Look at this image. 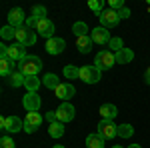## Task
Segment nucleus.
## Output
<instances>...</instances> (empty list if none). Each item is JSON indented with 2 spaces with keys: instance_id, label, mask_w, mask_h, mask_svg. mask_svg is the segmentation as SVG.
<instances>
[{
  "instance_id": "f257e3e1",
  "label": "nucleus",
  "mask_w": 150,
  "mask_h": 148,
  "mask_svg": "<svg viewBox=\"0 0 150 148\" xmlns=\"http://www.w3.org/2000/svg\"><path fill=\"white\" fill-rule=\"evenodd\" d=\"M18 70L22 72L24 76H36V74L42 70V60H40L38 56L28 54L22 62H18Z\"/></svg>"
},
{
  "instance_id": "f03ea898",
  "label": "nucleus",
  "mask_w": 150,
  "mask_h": 148,
  "mask_svg": "<svg viewBox=\"0 0 150 148\" xmlns=\"http://www.w3.org/2000/svg\"><path fill=\"white\" fill-rule=\"evenodd\" d=\"M116 64V54L112 50H102V52H98L96 58H94V66L100 70H110L112 66Z\"/></svg>"
},
{
  "instance_id": "7ed1b4c3",
  "label": "nucleus",
  "mask_w": 150,
  "mask_h": 148,
  "mask_svg": "<svg viewBox=\"0 0 150 148\" xmlns=\"http://www.w3.org/2000/svg\"><path fill=\"white\" fill-rule=\"evenodd\" d=\"M0 128L4 130V132H20L24 130V122L18 118V116H2V120H0Z\"/></svg>"
},
{
  "instance_id": "20e7f679",
  "label": "nucleus",
  "mask_w": 150,
  "mask_h": 148,
  "mask_svg": "<svg viewBox=\"0 0 150 148\" xmlns=\"http://www.w3.org/2000/svg\"><path fill=\"white\" fill-rule=\"evenodd\" d=\"M98 134L104 138V140H110V138L116 136V132H118V126L114 124V120H108V118H102L100 122H98Z\"/></svg>"
},
{
  "instance_id": "39448f33",
  "label": "nucleus",
  "mask_w": 150,
  "mask_h": 148,
  "mask_svg": "<svg viewBox=\"0 0 150 148\" xmlns=\"http://www.w3.org/2000/svg\"><path fill=\"white\" fill-rule=\"evenodd\" d=\"M98 18H100V24H102L104 28H114L116 24L120 22L118 12H116V10H110V8H104V10L98 14Z\"/></svg>"
},
{
  "instance_id": "423d86ee",
  "label": "nucleus",
  "mask_w": 150,
  "mask_h": 148,
  "mask_svg": "<svg viewBox=\"0 0 150 148\" xmlns=\"http://www.w3.org/2000/svg\"><path fill=\"white\" fill-rule=\"evenodd\" d=\"M80 80L82 82H86V84H96L98 80H100V70L96 68V66H82L80 68Z\"/></svg>"
},
{
  "instance_id": "0eeeda50",
  "label": "nucleus",
  "mask_w": 150,
  "mask_h": 148,
  "mask_svg": "<svg viewBox=\"0 0 150 148\" xmlns=\"http://www.w3.org/2000/svg\"><path fill=\"white\" fill-rule=\"evenodd\" d=\"M16 42L24 46H32L36 42V32H32L26 26H20V28H16Z\"/></svg>"
},
{
  "instance_id": "6e6552de",
  "label": "nucleus",
  "mask_w": 150,
  "mask_h": 148,
  "mask_svg": "<svg viewBox=\"0 0 150 148\" xmlns=\"http://www.w3.org/2000/svg\"><path fill=\"white\" fill-rule=\"evenodd\" d=\"M56 116H58V120H60L62 124H64V122H72L74 116H76V108H74L70 102H62L60 108L56 110Z\"/></svg>"
},
{
  "instance_id": "1a4fd4ad",
  "label": "nucleus",
  "mask_w": 150,
  "mask_h": 148,
  "mask_svg": "<svg viewBox=\"0 0 150 148\" xmlns=\"http://www.w3.org/2000/svg\"><path fill=\"white\" fill-rule=\"evenodd\" d=\"M40 124H42V116L38 112H28L26 118H24V132L32 134V132H36L40 128Z\"/></svg>"
},
{
  "instance_id": "9d476101",
  "label": "nucleus",
  "mask_w": 150,
  "mask_h": 148,
  "mask_svg": "<svg viewBox=\"0 0 150 148\" xmlns=\"http://www.w3.org/2000/svg\"><path fill=\"white\" fill-rule=\"evenodd\" d=\"M94 44H110V40H112V36L108 32V28H104V26H98V28H92V34H90Z\"/></svg>"
},
{
  "instance_id": "9b49d317",
  "label": "nucleus",
  "mask_w": 150,
  "mask_h": 148,
  "mask_svg": "<svg viewBox=\"0 0 150 148\" xmlns=\"http://www.w3.org/2000/svg\"><path fill=\"white\" fill-rule=\"evenodd\" d=\"M22 104H24V108H26L28 112H38V108H40L42 100H40L38 92H26L24 98H22Z\"/></svg>"
},
{
  "instance_id": "f8f14e48",
  "label": "nucleus",
  "mask_w": 150,
  "mask_h": 148,
  "mask_svg": "<svg viewBox=\"0 0 150 148\" xmlns=\"http://www.w3.org/2000/svg\"><path fill=\"white\" fill-rule=\"evenodd\" d=\"M24 24H26V14H24V10L22 8H12V10L8 12V26L20 28Z\"/></svg>"
},
{
  "instance_id": "ddd939ff",
  "label": "nucleus",
  "mask_w": 150,
  "mask_h": 148,
  "mask_svg": "<svg viewBox=\"0 0 150 148\" xmlns=\"http://www.w3.org/2000/svg\"><path fill=\"white\" fill-rule=\"evenodd\" d=\"M6 56L10 58V60H14V62H22L24 58L28 56V54H26V46H24V44H18V42H14V44L8 46Z\"/></svg>"
},
{
  "instance_id": "4468645a",
  "label": "nucleus",
  "mask_w": 150,
  "mask_h": 148,
  "mask_svg": "<svg viewBox=\"0 0 150 148\" xmlns=\"http://www.w3.org/2000/svg\"><path fill=\"white\" fill-rule=\"evenodd\" d=\"M64 48H66L64 38H58V36H54V38L46 40V52H48V54H52V56H58L60 52H64Z\"/></svg>"
},
{
  "instance_id": "2eb2a0df",
  "label": "nucleus",
  "mask_w": 150,
  "mask_h": 148,
  "mask_svg": "<svg viewBox=\"0 0 150 148\" xmlns=\"http://www.w3.org/2000/svg\"><path fill=\"white\" fill-rule=\"evenodd\" d=\"M54 92H56L58 98H60V100H64V102H68L72 96H76V88H74L70 82H62V84H60Z\"/></svg>"
},
{
  "instance_id": "dca6fc26",
  "label": "nucleus",
  "mask_w": 150,
  "mask_h": 148,
  "mask_svg": "<svg viewBox=\"0 0 150 148\" xmlns=\"http://www.w3.org/2000/svg\"><path fill=\"white\" fill-rule=\"evenodd\" d=\"M36 34L44 36V38H54V24L50 22L48 18H44V20H38V26H36Z\"/></svg>"
},
{
  "instance_id": "f3484780",
  "label": "nucleus",
  "mask_w": 150,
  "mask_h": 148,
  "mask_svg": "<svg viewBox=\"0 0 150 148\" xmlns=\"http://www.w3.org/2000/svg\"><path fill=\"white\" fill-rule=\"evenodd\" d=\"M76 48L80 50L82 54H88V52L92 50V38H90V34H88V36H80V38H76Z\"/></svg>"
},
{
  "instance_id": "a211bd4d",
  "label": "nucleus",
  "mask_w": 150,
  "mask_h": 148,
  "mask_svg": "<svg viewBox=\"0 0 150 148\" xmlns=\"http://www.w3.org/2000/svg\"><path fill=\"white\" fill-rule=\"evenodd\" d=\"M14 60H10V58L8 56H4V58H0V74H2V76H4V78H6V76H8V78H10V74L12 72H14Z\"/></svg>"
},
{
  "instance_id": "6ab92c4d",
  "label": "nucleus",
  "mask_w": 150,
  "mask_h": 148,
  "mask_svg": "<svg viewBox=\"0 0 150 148\" xmlns=\"http://www.w3.org/2000/svg\"><path fill=\"white\" fill-rule=\"evenodd\" d=\"M132 60H134V52H132L130 48H122V50L116 52V62H118V64H128V62H132Z\"/></svg>"
},
{
  "instance_id": "aec40b11",
  "label": "nucleus",
  "mask_w": 150,
  "mask_h": 148,
  "mask_svg": "<svg viewBox=\"0 0 150 148\" xmlns=\"http://www.w3.org/2000/svg\"><path fill=\"white\" fill-rule=\"evenodd\" d=\"M86 148H104V138L96 132V134H88L86 136Z\"/></svg>"
},
{
  "instance_id": "412c9836",
  "label": "nucleus",
  "mask_w": 150,
  "mask_h": 148,
  "mask_svg": "<svg viewBox=\"0 0 150 148\" xmlns=\"http://www.w3.org/2000/svg\"><path fill=\"white\" fill-rule=\"evenodd\" d=\"M116 114H118V108H116L114 104H102V106H100V116H102V118L114 120Z\"/></svg>"
},
{
  "instance_id": "4be33fe9",
  "label": "nucleus",
  "mask_w": 150,
  "mask_h": 148,
  "mask_svg": "<svg viewBox=\"0 0 150 148\" xmlns=\"http://www.w3.org/2000/svg\"><path fill=\"white\" fill-rule=\"evenodd\" d=\"M40 86H42V80L38 76H26V80H24V88L28 92H36Z\"/></svg>"
},
{
  "instance_id": "5701e85b",
  "label": "nucleus",
  "mask_w": 150,
  "mask_h": 148,
  "mask_svg": "<svg viewBox=\"0 0 150 148\" xmlns=\"http://www.w3.org/2000/svg\"><path fill=\"white\" fill-rule=\"evenodd\" d=\"M48 134H50L52 138H60V136H64V124H62L60 120L52 122V124L48 126Z\"/></svg>"
},
{
  "instance_id": "b1692460",
  "label": "nucleus",
  "mask_w": 150,
  "mask_h": 148,
  "mask_svg": "<svg viewBox=\"0 0 150 148\" xmlns=\"http://www.w3.org/2000/svg\"><path fill=\"white\" fill-rule=\"evenodd\" d=\"M42 84L46 86V88H52V90H56L58 86L62 84L60 80H58L56 74H44V80H42Z\"/></svg>"
},
{
  "instance_id": "393cba45",
  "label": "nucleus",
  "mask_w": 150,
  "mask_h": 148,
  "mask_svg": "<svg viewBox=\"0 0 150 148\" xmlns=\"http://www.w3.org/2000/svg\"><path fill=\"white\" fill-rule=\"evenodd\" d=\"M24 80H26V76H24L20 70H14L10 74V84L14 86V88H18V86H24Z\"/></svg>"
},
{
  "instance_id": "a878e982",
  "label": "nucleus",
  "mask_w": 150,
  "mask_h": 148,
  "mask_svg": "<svg viewBox=\"0 0 150 148\" xmlns=\"http://www.w3.org/2000/svg\"><path fill=\"white\" fill-rule=\"evenodd\" d=\"M134 134V128H132V124H118V132H116V136L120 138H130Z\"/></svg>"
},
{
  "instance_id": "bb28decb",
  "label": "nucleus",
  "mask_w": 150,
  "mask_h": 148,
  "mask_svg": "<svg viewBox=\"0 0 150 148\" xmlns=\"http://www.w3.org/2000/svg\"><path fill=\"white\" fill-rule=\"evenodd\" d=\"M72 32L76 34V38H80V36H88V26H86V22H74Z\"/></svg>"
},
{
  "instance_id": "cd10ccee",
  "label": "nucleus",
  "mask_w": 150,
  "mask_h": 148,
  "mask_svg": "<svg viewBox=\"0 0 150 148\" xmlns=\"http://www.w3.org/2000/svg\"><path fill=\"white\" fill-rule=\"evenodd\" d=\"M64 76H66L68 80H76V78H80V68H76V66L68 64V66H64Z\"/></svg>"
},
{
  "instance_id": "c85d7f7f",
  "label": "nucleus",
  "mask_w": 150,
  "mask_h": 148,
  "mask_svg": "<svg viewBox=\"0 0 150 148\" xmlns=\"http://www.w3.org/2000/svg\"><path fill=\"white\" fill-rule=\"evenodd\" d=\"M0 36H2V40H12V38H16V28L4 26V28L0 30Z\"/></svg>"
},
{
  "instance_id": "c756f323",
  "label": "nucleus",
  "mask_w": 150,
  "mask_h": 148,
  "mask_svg": "<svg viewBox=\"0 0 150 148\" xmlns=\"http://www.w3.org/2000/svg\"><path fill=\"white\" fill-rule=\"evenodd\" d=\"M30 16H34L36 20H44V18H46V8L40 6V4H36L34 8H32V14H30Z\"/></svg>"
},
{
  "instance_id": "7c9ffc66",
  "label": "nucleus",
  "mask_w": 150,
  "mask_h": 148,
  "mask_svg": "<svg viewBox=\"0 0 150 148\" xmlns=\"http://www.w3.org/2000/svg\"><path fill=\"white\" fill-rule=\"evenodd\" d=\"M88 8L92 12H96V14H100L104 10V2L102 0H88Z\"/></svg>"
},
{
  "instance_id": "2f4dec72",
  "label": "nucleus",
  "mask_w": 150,
  "mask_h": 148,
  "mask_svg": "<svg viewBox=\"0 0 150 148\" xmlns=\"http://www.w3.org/2000/svg\"><path fill=\"white\" fill-rule=\"evenodd\" d=\"M108 48H112V50H114V54L118 52V50H122V48H124V42H122V38H118V36H112V40H110Z\"/></svg>"
},
{
  "instance_id": "473e14b6",
  "label": "nucleus",
  "mask_w": 150,
  "mask_h": 148,
  "mask_svg": "<svg viewBox=\"0 0 150 148\" xmlns=\"http://www.w3.org/2000/svg\"><path fill=\"white\" fill-rule=\"evenodd\" d=\"M122 6H124V2H122V0H108V8H110V10L118 12Z\"/></svg>"
},
{
  "instance_id": "72a5a7b5",
  "label": "nucleus",
  "mask_w": 150,
  "mask_h": 148,
  "mask_svg": "<svg viewBox=\"0 0 150 148\" xmlns=\"http://www.w3.org/2000/svg\"><path fill=\"white\" fill-rule=\"evenodd\" d=\"M0 148H14V140L10 136H2L0 140Z\"/></svg>"
},
{
  "instance_id": "f704fd0d",
  "label": "nucleus",
  "mask_w": 150,
  "mask_h": 148,
  "mask_svg": "<svg viewBox=\"0 0 150 148\" xmlns=\"http://www.w3.org/2000/svg\"><path fill=\"white\" fill-rule=\"evenodd\" d=\"M24 26H26V28H30V30H32V28L36 30V26H38V20H36L34 16H28V18H26V24H24Z\"/></svg>"
},
{
  "instance_id": "c9c22d12",
  "label": "nucleus",
  "mask_w": 150,
  "mask_h": 148,
  "mask_svg": "<svg viewBox=\"0 0 150 148\" xmlns=\"http://www.w3.org/2000/svg\"><path fill=\"white\" fill-rule=\"evenodd\" d=\"M118 16H120V20H122V18H128V16H130V8L122 6V8L118 10Z\"/></svg>"
},
{
  "instance_id": "e433bc0d",
  "label": "nucleus",
  "mask_w": 150,
  "mask_h": 148,
  "mask_svg": "<svg viewBox=\"0 0 150 148\" xmlns=\"http://www.w3.org/2000/svg\"><path fill=\"white\" fill-rule=\"evenodd\" d=\"M44 118H46V120L50 122V124H52V122H56V120H58V116H56V110H54V112H46V114H44Z\"/></svg>"
},
{
  "instance_id": "4c0bfd02",
  "label": "nucleus",
  "mask_w": 150,
  "mask_h": 148,
  "mask_svg": "<svg viewBox=\"0 0 150 148\" xmlns=\"http://www.w3.org/2000/svg\"><path fill=\"white\" fill-rule=\"evenodd\" d=\"M144 80H146V84H150V66L146 68V72H144Z\"/></svg>"
},
{
  "instance_id": "58836bf2",
  "label": "nucleus",
  "mask_w": 150,
  "mask_h": 148,
  "mask_svg": "<svg viewBox=\"0 0 150 148\" xmlns=\"http://www.w3.org/2000/svg\"><path fill=\"white\" fill-rule=\"evenodd\" d=\"M128 148H140V146H138V144H130Z\"/></svg>"
},
{
  "instance_id": "ea45409f",
  "label": "nucleus",
  "mask_w": 150,
  "mask_h": 148,
  "mask_svg": "<svg viewBox=\"0 0 150 148\" xmlns=\"http://www.w3.org/2000/svg\"><path fill=\"white\" fill-rule=\"evenodd\" d=\"M54 148H64V146H60V144H56V146H54Z\"/></svg>"
},
{
  "instance_id": "a19ab883",
  "label": "nucleus",
  "mask_w": 150,
  "mask_h": 148,
  "mask_svg": "<svg viewBox=\"0 0 150 148\" xmlns=\"http://www.w3.org/2000/svg\"><path fill=\"white\" fill-rule=\"evenodd\" d=\"M112 148H122V146H112Z\"/></svg>"
}]
</instances>
